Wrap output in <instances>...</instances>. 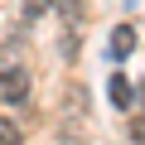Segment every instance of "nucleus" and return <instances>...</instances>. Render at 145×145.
I'll return each instance as SVG.
<instances>
[{"instance_id":"nucleus-3","label":"nucleus","mask_w":145,"mask_h":145,"mask_svg":"<svg viewBox=\"0 0 145 145\" xmlns=\"http://www.w3.org/2000/svg\"><path fill=\"white\" fill-rule=\"evenodd\" d=\"M106 48H111V58H116V63H121V58H131V53H135V29H131V24H116Z\"/></svg>"},{"instance_id":"nucleus-2","label":"nucleus","mask_w":145,"mask_h":145,"mask_svg":"<svg viewBox=\"0 0 145 145\" xmlns=\"http://www.w3.org/2000/svg\"><path fill=\"white\" fill-rule=\"evenodd\" d=\"M106 97H111V106H116V111H131V106H135V87H131V78L111 72V82H106Z\"/></svg>"},{"instance_id":"nucleus-4","label":"nucleus","mask_w":145,"mask_h":145,"mask_svg":"<svg viewBox=\"0 0 145 145\" xmlns=\"http://www.w3.org/2000/svg\"><path fill=\"white\" fill-rule=\"evenodd\" d=\"M39 15H48V0H24V24H34Z\"/></svg>"},{"instance_id":"nucleus-1","label":"nucleus","mask_w":145,"mask_h":145,"mask_svg":"<svg viewBox=\"0 0 145 145\" xmlns=\"http://www.w3.org/2000/svg\"><path fill=\"white\" fill-rule=\"evenodd\" d=\"M0 102H29V68L24 63H0Z\"/></svg>"},{"instance_id":"nucleus-5","label":"nucleus","mask_w":145,"mask_h":145,"mask_svg":"<svg viewBox=\"0 0 145 145\" xmlns=\"http://www.w3.org/2000/svg\"><path fill=\"white\" fill-rule=\"evenodd\" d=\"M135 106H145V78L135 82Z\"/></svg>"}]
</instances>
